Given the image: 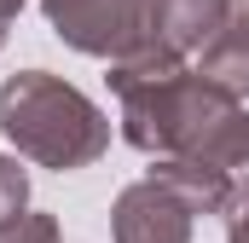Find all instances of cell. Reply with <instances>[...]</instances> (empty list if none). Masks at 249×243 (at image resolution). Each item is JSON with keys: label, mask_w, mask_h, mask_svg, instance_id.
Listing matches in <instances>:
<instances>
[{"label": "cell", "mask_w": 249, "mask_h": 243, "mask_svg": "<svg viewBox=\"0 0 249 243\" xmlns=\"http://www.w3.org/2000/svg\"><path fill=\"white\" fill-rule=\"evenodd\" d=\"M122 104V139L157 162H203L220 174L249 168V104L197 75V64L162 58L157 47L110 64Z\"/></svg>", "instance_id": "1"}, {"label": "cell", "mask_w": 249, "mask_h": 243, "mask_svg": "<svg viewBox=\"0 0 249 243\" xmlns=\"http://www.w3.org/2000/svg\"><path fill=\"white\" fill-rule=\"evenodd\" d=\"M0 133L18 156L75 174L110 151V116L53 69H18L0 81Z\"/></svg>", "instance_id": "2"}, {"label": "cell", "mask_w": 249, "mask_h": 243, "mask_svg": "<svg viewBox=\"0 0 249 243\" xmlns=\"http://www.w3.org/2000/svg\"><path fill=\"white\" fill-rule=\"evenodd\" d=\"M41 12H47V23L64 47L105 58V64H122L151 41L157 0H41Z\"/></svg>", "instance_id": "3"}, {"label": "cell", "mask_w": 249, "mask_h": 243, "mask_svg": "<svg viewBox=\"0 0 249 243\" xmlns=\"http://www.w3.org/2000/svg\"><path fill=\"white\" fill-rule=\"evenodd\" d=\"M191 203L174 191V185H162L157 174H145V180H133L116 197V208H110V238L116 243H191Z\"/></svg>", "instance_id": "4"}, {"label": "cell", "mask_w": 249, "mask_h": 243, "mask_svg": "<svg viewBox=\"0 0 249 243\" xmlns=\"http://www.w3.org/2000/svg\"><path fill=\"white\" fill-rule=\"evenodd\" d=\"M226 12H232V0H157V17H151V41L145 47H157L162 58H203V47L226 29ZM139 47V52H145Z\"/></svg>", "instance_id": "5"}, {"label": "cell", "mask_w": 249, "mask_h": 243, "mask_svg": "<svg viewBox=\"0 0 249 243\" xmlns=\"http://www.w3.org/2000/svg\"><path fill=\"white\" fill-rule=\"evenodd\" d=\"M197 75H209L214 87H226L232 99L249 104V0H232L226 12V29L203 47L197 58Z\"/></svg>", "instance_id": "6"}, {"label": "cell", "mask_w": 249, "mask_h": 243, "mask_svg": "<svg viewBox=\"0 0 249 243\" xmlns=\"http://www.w3.org/2000/svg\"><path fill=\"white\" fill-rule=\"evenodd\" d=\"M29 214V174L18 168V156H0V232L18 226Z\"/></svg>", "instance_id": "7"}, {"label": "cell", "mask_w": 249, "mask_h": 243, "mask_svg": "<svg viewBox=\"0 0 249 243\" xmlns=\"http://www.w3.org/2000/svg\"><path fill=\"white\" fill-rule=\"evenodd\" d=\"M0 243H64V238H58V220H53V214L29 208L18 226H6V232H0Z\"/></svg>", "instance_id": "8"}, {"label": "cell", "mask_w": 249, "mask_h": 243, "mask_svg": "<svg viewBox=\"0 0 249 243\" xmlns=\"http://www.w3.org/2000/svg\"><path fill=\"white\" fill-rule=\"evenodd\" d=\"M226 243H249V180L232 191L226 203Z\"/></svg>", "instance_id": "9"}, {"label": "cell", "mask_w": 249, "mask_h": 243, "mask_svg": "<svg viewBox=\"0 0 249 243\" xmlns=\"http://www.w3.org/2000/svg\"><path fill=\"white\" fill-rule=\"evenodd\" d=\"M23 6H29V0H0V23H12V17H18Z\"/></svg>", "instance_id": "10"}, {"label": "cell", "mask_w": 249, "mask_h": 243, "mask_svg": "<svg viewBox=\"0 0 249 243\" xmlns=\"http://www.w3.org/2000/svg\"><path fill=\"white\" fill-rule=\"evenodd\" d=\"M0 47H6V23H0Z\"/></svg>", "instance_id": "11"}]
</instances>
